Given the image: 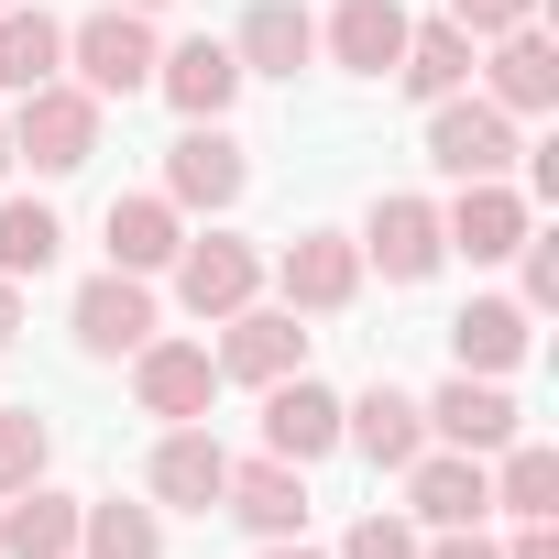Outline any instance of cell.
<instances>
[{
    "mask_svg": "<svg viewBox=\"0 0 559 559\" xmlns=\"http://www.w3.org/2000/svg\"><path fill=\"white\" fill-rule=\"evenodd\" d=\"M504 559H559V537H548V526H526V537H515Z\"/></svg>",
    "mask_w": 559,
    "mask_h": 559,
    "instance_id": "d590c367",
    "label": "cell"
},
{
    "mask_svg": "<svg viewBox=\"0 0 559 559\" xmlns=\"http://www.w3.org/2000/svg\"><path fill=\"white\" fill-rule=\"evenodd\" d=\"M428 110H439V121H428V165H439V176H461V187H472V176H504V165H515V110L461 99V88H450V99H428Z\"/></svg>",
    "mask_w": 559,
    "mask_h": 559,
    "instance_id": "7a4b0ae2",
    "label": "cell"
},
{
    "mask_svg": "<svg viewBox=\"0 0 559 559\" xmlns=\"http://www.w3.org/2000/svg\"><path fill=\"white\" fill-rule=\"evenodd\" d=\"M176 198H110V263L121 274H154V263H176Z\"/></svg>",
    "mask_w": 559,
    "mask_h": 559,
    "instance_id": "d4e9b609",
    "label": "cell"
},
{
    "mask_svg": "<svg viewBox=\"0 0 559 559\" xmlns=\"http://www.w3.org/2000/svg\"><path fill=\"white\" fill-rule=\"evenodd\" d=\"M439 241H450V252H472V263H504V252L526 241V198H515L504 176H472V187H461V209L439 219Z\"/></svg>",
    "mask_w": 559,
    "mask_h": 559,
    "instance_id": "5bb4252c",
    "label": "cell"
},
{
    "mask_svg": "<svg viewBox=\"0 0 559 559\" xmlns=\"http://www.w3.org/2000/svg\"><path fill=\"white\" fill-rule=\"evenodd\" d=\"M450 352H461V373H504V362H526V308H515V297H472V308L450 319Z\"/></svg>",
    "mask_w": 559,
    "mask_h": 559,
    "instance_id": "cb8c5ba5",
    "label": "cell"
},
{
    "mask_svg": "<svg viewBox=\"0 0 559 559\" xmlns=\"http://www.w3.org/2000/svg\"><path fill=\"white\" fill-rule=\"evenodd\" d=\"M67 56H78V88L88 99H132V88H154V34H143V12H110L99 23H78L67 34Z\"/></svg>",
    "mask_w": 559,
    "mask_h": 559,
    "instance_id": "3957f363",
    "label": "cell"
},
{
    "mask_svg": "<svg viewBox=\"0 0 559 559\" xmlns=\"http://www.w3.org/2000/svg\"><path fill=\"white\" fill-rule=\"evenodd\" d=\"M230 56H241V78H297L319 56V23L297 12V0H252L241 34H230Z\"/></svg>",
    "mask_w": 559,
    "mask_h": 559,
    "instance_id": "2e32d148",
    "label": "cell"
},
{
    "mask_svg": "<svg viewBox=\"0 0 559 559\" xmlns=\"http://www.w3.org/2000/svg\"><path fill=\"white\" fill-rule=\"evenodd\" d=\"M341 559H417V537H406L395 515H362V526L341 537Z\"/></svg>",
    "mask_w": 559,
    "mask_h": 559,
    "instance_id": "1f68e13d",
    "label": "cell"
},
{
    "mask_svg": "<svg viewBox=\"0 0 559 559\" xmlns=\"http://www.w3.org/2000/svg\"><path fill=\"white\" fill-rule=\"evenodd\" d=\"M12 154H34L45 176H78V165L99 154V99L67 88V78H45V88L12 110Z\"/></svg>",
    "mask_w": 559,
    "mask_h": 559,
    "instance_id": "6da1fadb",
    "label": "cell"
},
{
    "mask_svg": "<svg viewBox=\"0 0 559 559\" xmlns=\"http://www.w3.org/2000/svg\"><path fill=\"white\" fill-rule=\"evenodd\" d=\"M493 504H504L515 526H548V515H559V461H548V450H515V439H504V472H493Z\"/></svg>",
    "mask_w": 559,
    "mask_h": 559,
    "instance_id": "83f0119b",
    "label": "cell"
},
{
    "mask_svg": "<svg viewBox=\"0 0 559 559\" xmlns=\"http://www.w3.org/2000/svg\"><path fill=\"white\" fill-rule=\"evenodd\" d=\"M274 274H286V308L330 319V308H352V286H362V241H341V230H297Z\"/></svg>",
    "mask_w": 559,
    "mask_h": 559,
    "instance_id": "8fae6325",
    "label": "cell"
},
{
    "mask_svg": "<svg viewBox=\"0 0 559 559\" xmlns=\"http://www.w3.org/2000/svg\"><path fill=\"white\" fill-rule=\"evenodd\" d=\"M56 67H67V23H56V12H34V0H12V12H0V88L34 99Z\"/></svg>",
    "mask_w": 559,
    "mask_h": 559,
    "instance_id": "44dd1931",
    "label": "cell"
},
{
    "mask_svg": "<svg viewBox=\"0 0 559 559\" xmlns=\"http://www.w3.org/2000/svg\"><path fill=\"white\" fill-rule=\"evenodd\" d=\"M341 439H352L373 472H406V461L428 450V406H417V395H395V384H373V395H352V406H341Z\"/></svg>",
    "mask_w": 559,
    "mask_h": 559,
    "instance_id": "4fadbf2b",
    "label": "cell"
},
{
    "mask_svg": "<svg viewBox=\"0 0 559 559\" xmlns=\"http://www.w3.org/2000/svg\"><path fill=\"white\" fill-rule=\"evenodd\" d=\"M132 395H143V417H209V395H219V362L198 352V341H143L132 352Z\"/></svg>",
    "mask_w": 559,
    "mask_h": 559,
    "instance_id": "52a82bcc",
    "label": "cell"
},
{
    "mask_svg": "<svg viewBox=\"0 0 559 559\" xmlns=\"http://www.w3.org/2000/svg\"><path fill=\"white\" fill-rule=\"evenodd\" d=\"M428 428H439L450 450H504V439H515V395H504L493 373H450V384L428 395Z\"/></svg>",
    "mask_w": 559,
    "mask_h": 559,
    "instance_id": "9a60e30c",
    "label": "cell"
},
{
    "mask_svg": "<svg viewBox=\"0 0 559 559\" xmlns=\"http://www.w3.org/2000/svg\"><path fill=\"white\" fill-rule=\"evenodd\" d=\"M417 559H504V548H483L472 526H439V548H417Z\"/></svg>",
    "mask_w": 559,
    "mask_h": 559,
    "instance_id": "836d02e7",
    "label": "cell"
},
{
    "mask_svg": "<svg viewBox=\"0 0 559 559\" xmlns=\"http://www.w3.org/2000/svg\"><path fill=\"white\" fill-rule=\"evenodd\" d=\"M219 483H230V450L187 417V428H165V450H154V504H187V515H209L219 504Z\"/></svg>",
    "mask_w": 559,
    "mask_h": 559,
    "instance_id": "d6986e66",
    "label": "cell"
},
{
    "mask_svg": "<svg viewBox=\"0 0 559 559\" xmlns=\"http://www.w3.org/2000/svg\"><path fill=\"white\" fill-rule=\"evenodd\" d=\"M78 548L88 559H165V526H154V504H78Z\"/></svg>",
    "mask_w": 559,
    "mask_h": 559,
    "instance_id": "484cf974",
    "label": "cell"
},
{
    "mask_svg": "<svg viewBox=\"0 0 559 559\" xmlns=\"http://www.w3.org/2000/svg\"><path fill=\"white\" fill-rule=\"evenodd\" d=\"M230 341L209 352L230 384H286V373H308V330H297V308H230L219 319Z\"/></svg>",
    "mask_w": 559,
    "mask_h": 559,
    "instance_id": "277c9868",
    "label": "cell"
},
{
    "mask_svg": "<svg viewBox=\"0 0 559 559\" xmlns=\"http://www.w3.org/2000/svg\"><path fill=\"white\" fill-rule=\"evenodd\" d=\"M515 252H526V308H559V241H537V230H526Z\"/></svg>",
    "mask_w": 559,
    "mask_h": 559,
    "instance_id": "d6a6232c",
    "label": "cell"
},
{
    "mask_svg": "<svg viewBox=\"0 0 559 559\" xmlns=\"http://www.w3.org/2000/svg\"><path fill=\"white\" fill-rule=\"evenodd\" d=\"M121 12H165V0H121Z\"/></svg>",
    "mask_w": 559,
    "mask_h": 559,
    "instance_id": "f35d334b",
    "label": "cell"
},
{
    "mask_svg": "<svg viewBox=\"0 0 559 559\" xmlns=\"http://www.w3.org/2000/svg\"><path fill=\"white\" fill-rule=\"evenodd\" d=\"M252 286H263L252 241H230V230L176 241V297H187V319H230V308H252Z\"/></svg>",
    "mask_w": 559,
    "mask_h": 559,
    "instance_id": "5b68a950",
    "label": "cell"
},
{
    "mask_svg": "<svg viewBox=\"0 0 559 559\" xmlns=\"http://www.w3.org/2000/svg\"><path fill=\"white\" fill-rule=\"evenodd\" d=\"M439 209L428 198H373L362 219V263H384V286H417V274H439Z\"/></svg>",
    "mask_w": 559,
    "mask_h": 559,
    "instance_id": "30bf717a",
    "label": "cell"
},
{
    "mask_svg": "<svg viewBox=\"0 0 559 559\" xmlns=\"http://www.w3.org/2000/svg\"><path fill=\"white\" fill-rule=\"evenodd\" d=\"M450 23H461L472 45H493V34H515V23H537V0H450Z\"/></svg>",
    "mask_w": 559,
    "mask_h": 559,
    "instance_id": "4dcf8cb0",
    "label": "cell"
},
{
    "mask_svg": "<svg viewBox=\"0 0 559 559\" xmlns=\"http://www.w3.org/2000/svg\"><path fill=\"white\" fill-rule=\"evenodd\" d=\"M45 461H56V428H45L34 406H0V493L45 483Z\"/></svg>",
    "mask_w": 559,
    "mask_h": 559,
    "instance_id": "f546056e",
    "label": "cell"
},
{
    "mask_svg": "<svg viewBox=\"0 0 559 559\" xmlns=\"http://www.w3.org/2000/svg\"><path fill=\"white\" fill-rule=\"evenodd\" d=\"M0 559H78V504L45 483L0 493Z\"/></svg>",
    "mask_w": 559,
    "mask_h": 559,
    "instance_id": "ffe728a7",
    "label": "cell"
},
{
    "mask_svg": "<svg viewBox=\"0 0 559 559\" xmlns=\"http://www.w3.org/2000/svg\"><path fill=\"white\" fill-rule=\"evenodd\" d=\"M395 78H406L417 99H450V88L472 78V34H461V23H428V34H406V56H395Z\"/></svg>",
    "mask_w": 559,
    "mask_h": 559,
    "instance_id": "4316f807",
    "label": "cell"
},
{
    "mask_svg": "<svg viewBox=\"0 0 559 559\" xmlns=\"http://www.w3.org/2000/svg\"><path fill=\"white\" fill-rule=\"evenodd\" d=\"M0 176H12V121H0Z\"/></svg>",
    "mask_w": 559,
    "mask_h": 559,
    "instance_id": "74e56055",
    "label": "cell"
},
{
    "mask_svg": "<svg viewBox=\"0 0 559 559\" xmlns=\"http://www.w3.org/2000/svg\"><path fill=\"white\" fill-rule=\"evenodd\" d=\"M263 559H319V548H286V537H263Z\"/></svg>",
    "mask_w": 559,
    "mask_h": 559,
    "instance_id": "8d00e7d4",
    "label": "cell"
},
{
    "mask_svg": "<svg viewBox=\"0 0 559 559\" xmlns=\"http://www.w3.org/2000/svg\"><path fill=\"white\" fill-rule=\"evenodd\" d=\"M219 504H230L252 537H297V526H308V472H297V461H274V450H263V461H230Z\"/></svg>",
    "mask_w": 559,
    "mask_h": 559,
    "instance_id": "7c38bea8",
    "label": "cell"
},
{
    "mask_svg": "<svg viewBox=\"0 0 559 559\" xmlns=\"http://www.w3.org/2000/svg\"><path fill=\"white\" fill-rule=\"evenodd\" d=\"M56 241H67V230H56V209H45V198H0V274H12V286L56 263Z\"/></svg>",
    "mask_w": 559,
    "mask_h": 559,
    "instance_id": "f1b7e54d",
    "label": "cell"
},
{
    "mask_svg": "<svg viewBox=\"0 0 559 559\" xmlns=\"http://www.w3.org/2000/svg\"><path fill=\"white\" fill-rule=\"evenodd\" d=\"M263 450L274 461H330L341 450V395L330 384H308V373H286V384H263Z\"/></svg>",
    "mask_w": 559,
    "mask_h": 559,
    "instance_id": "8992f818",
    "label": "cell"
},
{
    "mask_svg": "<svg viewBox=\"0 0 559 559\" xmlns=\"http://www.w3.org/2000/svg\"><path fill=\"white\" fill-rule=\"evenodd\" d=\"M406 12H395V0H341V12H330V56L352 67V78H384L395 56H406Z\"/></svg>",
    "mask_w": 559,
    "mask_h": 559,
    "instance_id": "7402d4cb",
    "label": "cell"
},
{
    "mask_svg": "<svg viewBox=\"0 0 559 559\" xmlns=\"http://www.w3.org/2000/svg\"><path fill=\"white\" fill-rule=\"evenodd\" d=\"M165 198H176V209H230V198H241V143H230L219 121H198V132L165 154Z\"/></svg>",
    "mask_w": 559,
    "mask_h": 559,
    "instance_id": "ac0fdd59",
    "label": "cell"
},
{
    "mask_svg": "<svg viewBox=\"0 0 559 559\" xmlns=\"http://www.w3.org/2000/svg\"><path fill=\"white\" fill-rule=\"evenodd\" d=\"M154 341V297H143V274H88L78 286V352H99V362H121V352H143Z\"/></svg>",
    "mask_w": 559,
    "mask_h": 559,
    "instance_id": "9c48e42d",
    "label": "cell"
},
{
    "mask_svg": "<svg viewBox=\"0 0 559 559\" xmlns=\"http://www.w3.org/2000/svg\"><path fill=\"white\" fill-rule=\"evenodd\" d=\"M12 341H23V286L0 274V352H12Z\"/></svg>",
    "mask_w": 559,
    "mask_h": 559,
    "instance_id": "e575fe53",
    "label": "cell"
},
{
    "mask_svg": "<svg viewBox=\"0 0 559 559\" xmlns=\"http://www.w3.org/2000/svg\"><path fill=\"white\" fill-rule=\"evenodd\" d=\"M154 88H165V99H176L187 121H219V110L241 99V56L198 34V45H176V56H154Z\"/></svg>",
    "mask_w": 559,
    "mask_h": 559,
    "instance_id": "e0dca14e",
    "label": "cell"
},
{
    "mask_svg": "<svg viewBox=\"0 0 559 559\" xmlns=\"http://www.w3.org/2000/svg\"><path fill=\"white\" fill-rule=\"evenodd\" d=\"M548 99H559V45L537 23L493 34V110H548Z\"/></svg>",
    "mask_w": 559,
    "mask_h": 559,
    "instance_id": "603a6c76",
    "label": "cell"
},
{
    "mask_svg": "<svg viewBox=\"0 0 559 559\" xmlns=\"http://www.w3.org/2000/svg\"><path fill=\"white\" fill-rule=\"evenodd\" d=\"M406 504H417L428 526H483V515H493L483 450H417V461H406Z\"/></svg>",
    "mask_w": 559,
    "mask_h": 559,
    "instance_id": "ba28073f",
    "label": "cell"
},
{
    "mask_svg": "<svg viewBox=\"0 0 559 559\" xmlns=\"http://www.w3.org/2000/svg\"><path fill=\"white\" fill-rule=\"evenodd\" d=\"M0 12H12V0H0Z\"/></svg>",
    "mask_w": 559,
    "mask_h": 559,
    "instance_id": "ab89813d",
    "label": "cell"
}]
</instances>
